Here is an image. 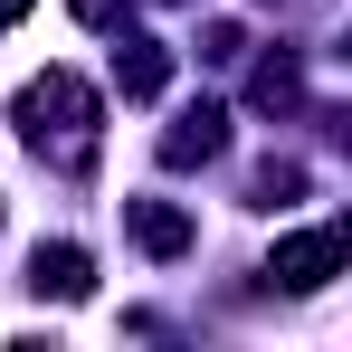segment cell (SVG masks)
<instances>
[{
	"instance_id": "obj_1",
	"label": "cell",
	"mask_w": 352,
	"mask_h": 352,
	"mask_svg": "<svg viewBox=\"0 0 352 352\" xmlns=\"http://www.w3.org/2000/svg\"><path fill=\"white\" fill-rule=\"evenodd\" d=\"M96 86L76 76V67H48V76H29L19 86V143L29 153H58L67 172H86V153H96Z\"/></svg>"
},
{
	"instance_id": "obj_6",
	"label": "cell",
	"mask_w": 352,
	"mask_h": 352,
	"mask_svg": "<svg viewBox=\"0 0 352 352\" xmlns=\"http://www.w3.org/2000/svg\"><path fill=\"white\" fill-rule=\"evenodd\" d=\"M162 76H172V58L153 48V38H115V86L143 105V96H162Z\"/></svg>"
},
{
	"instance_id": "obj_7",
	"label": "cell",
	"mask_w": 352,
	"mask_h": 352,
	"mask_svg": "<svg viewBox=\"0 0 352 352\" xmlns=\"http://www.w3.org/2000/svg\"><path fill=\"white\" fill-rule=\"evenodd\" d=\"M295 96H305L295 58H267V67H257V105H267V115H295Z\"/></svg>"
},
{
	"instance_id": "obj_4",
	"label": "cell",
	"mask_w": 352,
	"mask_h": 352,
	"mask_svg": "<svg viewBox=\"0 0 352 352\" xmlns=\"http://www.w3.org/2000/svg\"><path fill=\"white\" fill-rule=\"evenodd\" d=\"M124 229H133L143 257H181V248H190V210H172V200H124Z\"/></svg>"
},
{
	"instance_id": "obj_8",
	"label": "cell",
	"mask_w": 352,
	"mask_h": 352,
	"mask_svg": "<svg viewBox=\"0 0 352 352\" xmlns=\"http://www.w3.org/2000/svg\"><path fill=\"white\" fill-rule=\"evenodd\" d=\"M67 10H76L86 29H115V19H124V0H67Z\"/></svg>"
},
{
	"instance_id": "obj_2",
	"label": "cell",
	"mask_w": 352,
	"mask_h": 352,
	"mask_svg": "<svg viewBox=\"0 0 352 352\" xmlns=\"http://www.w3.org/2000/svg\"><path fill=\"white\" fill-rule=\"evenodd\" d=\"M333 267H343V219H324V229H295V238H276V257H267V276L276 286H333Z\"/></svg>"
},
{
	"instance_id": "obj_3",
	"label": "cell",
	"mask_w": 352,
	"mask_h": 352,
	"mask_svg": "<svg viewBox=\"0 0 352 352\" xmlns=\"http://www.w3.org/2000/svg\"><path fill=\"white\" fill-rule=\"evenodd\" d=\"M219 143H229V115H219V105H190V115L162 133V162H172V172H190V162H219Z\"/></svg>"
},
{
	"instance_id": "obj_9",
	"label": "cell",
	"mask_w": 352,
	"mask_h": 352,
	"mask_svg": "<svg viewBox=\"0 0 352 352\" xmlns=\"http://www.w3.org/2000/svg\"><path fill=\"white\" fill-rule=\"evenodd\" d=\"M0 19H29V0H0Z\"/></svg>"
},
{
	"instance_id": "obj_5",
	"label": "cell",
	"mask_w": 352,
	"mask_h": 352,
	"mask_svg": "<svg viewBox=\"0 0 352 352\" xmlns=\"http://www.w3.org/2000/svg\"><path fill=\"white\" fill-rule=\"evenodd\" d=\"M29 286L38 295H58V305H86V295H96V267H86V248H38V257H29Z\"/></svg>"
}]
</instances>
